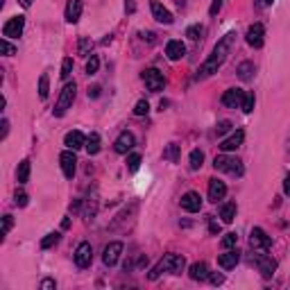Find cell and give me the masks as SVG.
I'll list each match as a JSON object with an SVG mask.
<instances>
[{
  "instance_id": "cell-28",
  "label": "cell",
  "mask_w": 290,
  "mask_h": 290,
  "mask_svg": "<svg viewBox=\"0 0 290 290\" xmlns=\"http://www.w3.org/2000/svg\"><path fill=\"white\" fill-rule=\"evenodd\" d=\"M86 150H89V154H97L100 152V136L97 134H91L89 139H86Z\"/></svg>"
},
{
  "instance_id": "cell-40",
  "label": "cell",
  "mask_w": 290,
  "mask_h": 290,
  "mask_svg": "<svg viewBox=\"0 0 290 290\" xmlns=\"http://www.w3.org/2000/svg\"><path fill=\"white\" fill-rule=\"evenodd\" d=\"M215 129H218V134H227V132H229V129H231V123H229V120H222V123H218V127H215Z\"/></svg>"
},
{
  "instance_id": "cell-47",
  "label": "cell",
  "mask_w": 290,
  "mask_h": 290,
  "mask_svg": "<svg viewBox=\"0 0 290 290\" xmlns=\"http://www.w3.org/2000/svg\"><path fill=\"white\" fill-rule=\"evenodd\" d=\"M0 127H2V132H0V139H5L7 132H9V123H7V120H2V125H0Z\"/></svg>"
},
{
  "instance_id": "cell-41",
  "label": "cell",
  "mask_w": 290,
  "mask_h": 290,
  "mask_svg": "<svg viewBox=\"0 0 290 290\" xmlns=\"http://www.w3.org/2000/svg\"><path fill=\"white\" fill-rule=\"evenodd\" d=\"M9 229H11V215H5V218H2V236H7Z\"/></svg>"
},
{
  "instance_id": "cell-52",
  "label": "cell",
  "mask_w": 290,
  "mask_h": 290,
  "mask_svg": "<svg viewBox=\"0 0 290 290\" xmlns=\"http://www.w3.org/2000/svg\"><path fill=\"white\" fill-rule=\"evenodd\" d=\"M80 204H82L80 199H75V202H73V204H70V211H80Z\"/></svg>"
},
{
  "instance_id": "cell-9",
  "label": "cell",
  "mask_w": 290,
  "mask_h": 290,
  "mask_svg": "<svg viewBox=\"0 0 290 290\" xmlns=\"http://www.w3.org/2000/svg\"><path fill=\"white\" fill-rule=\"evenodd\" d=\"M120 254H123V242H109L107 247H104V254H102V261H104V265H116L118 263V258H120Z\"/></svg>"
},
{
  "instance_id": "cell-13",
  "label": "cell",
  "mask_w": 290,
  "mask_h": 290,
  "mask_svg": "<svg viewBox=\"0 0 290 290\" xmlns=\"http://www.w3.org/2000/svg\"><path fill=\"white\" fill-rule=\"evenodd\" d=\"M263 37H265V27L261 25V23H254L252 27L247 30V43L252 46V48H261L263 46Z\"/></svg>"
},
{
  "instance_id": "cell-31",
  "label": "cell",
  "mask_w": 290,
  "mask_h": 290,
  "mask_svg": "<svg viewBox=\"0 0 290 290\" xmlns=\"http://www.w3.org/2000/svg\"><path fill=\"white\" fill-rule=\"evenodd\" d=\"M57 242H59V234H57V231H54V234H48V236L41 241V249H50L52 245H57Z\"/></svg>"
},
{
  "instance_id": "cell-24",
  "label": "cell",
  "mask_w": 290,
  "mask_h": 290,
  "mask_svg": "<svg viewBox=\"0 0 290 290\" xmlns=\"http://www.w3.org/2000/svg\"><path fill=\"white\" fill-rule=\"evenodd\" d=\"M188 274H191V279H195V281H204L206 277H209V268H206V263H193L191 270H188Z\"/></svg>"
},
{
  "instance_id": "cell-4",
  "label": "cell",
  "mask_w": 290,
  "mask_h": 290,
  "mask_svg": "<svg viewBox=\"0 0 290 290\" xmlns=\"http://www.w3.org/2000/svg\"><path fill=\"white\" fill-rule=\"evenodd\" d=\"M75 91H77L75 82H70V84H66L64 89H61V96H59V100H57V104H54V116H57V118H61V116L68 111V107L73 104V100H75Z\"/></svg>"
},
{
  "instance_id": "cell-37",
  "label": "cell",
  "mask_w": 290,
  "mask_h": 290,
  "mask_svg": "<svg viewBox=\"0 0 290 290\" xmlns=\"http://www.w3.org/2000/svg\"><path fill=\"white\" fill-rule=\"evenodd\" d=\"M70 70H73V59H70V57H66V59L61 61V73H59V75L66 80V77L70 75Z\"/></svg>"
},
{
  "instance_id": "cell-23",
  "label": "cell",
  "mask_w": 290,
  "mask_h": 290,
  "mask_svg": "<svg viewBox=\"0 0 290 290\" xmlns=\"http://www.w3.org/2000/svg\"><path fill=\"white\" fill-rule=\"evenodd\" d=\"M236 202H225V204L220 206V218L225 225H231L234 222V218H236Z\"/></svg>"
},
{
  "instance_id": "cell-34",
  "label": "cell",
  "mask_w": 290,
  "mask_h": 290,
  "mask_svg": "<svg viewBox=\"0 0 290 290\" xmlns=\"http://www.w3.org/2000/svg\"><path fill=\"white\" fill-rule=\"evenodd\" d=\"M236 242H238V236H236V234H225V238H222V247H225V249H231V247H236Z\"/></svg>"
},
{
  "instance_id": "cell-19",
  "label": "cell",
  "mask_w": 290,
  "mask_h": 290,
  "mask_svg": "<svg viewBox=\"0 0 290 290\" xmlns=\"http://www.w3.org/2000/svg\"><path fill=\"white\" fill-rule=\"evenodd\" d=\"M166 54H168V59L179 61L184 54H186V46H184L182 41H177V39H172V41H168V46H166Z\"/></svg>"
},
{
  "instance_id": "cell-14",
  "label": "cell",
  "mask_w": 290,
  "mask_h": 290,
  "mask_svg": "<svg viewBox=\"0 0 290 290\" xmlns=\"http://www.w3.org/2000/svg\"><path fill=\"white\" fill-rule=\"evenodd\" d=\"M242 139H245V132H242V129H236V132H234L229 139H225V141L220 143V150H222V152H234V150H238V147L242 145Z\"/></svg>"
},
{
  "instance_id": "cell-33",
  "label": "cell",
  "mask_w": 290,
  "mask_h": 290,
  "mask_svg": "<svg viewBox=\"0 0 290 290\" xmlns=\"http://www.w3.org/2000/svg\"><path fill=\"white\" fill-rule=\"evenodd\" d=\"M139 166H141V154H136V152H134V154H129L127 156V168H129V170L136 172V170H139Z\"/></svg>"
},
{
  "instance_id": "cell-5",
  "label": "cell",
  "mask_w": 290,
  "mask_h": 290,
  "mask_svg": "<svg viewBox=\"0 0 290 290\" xmlns=\"http://www.w3.org/2000/svg\"><path fill=\"white\" fill-rule=\"evenodd\" d=\"M143 82L147 86V91L152 93H159L163 91V86H166V80H163V73H159L156 68H147L143 73Z\"/></svg>"
},
{
  "instance_id": "cell-46",
  "label": "cell",
  "mask_w": 290,
  "mask_h": 290,
  "mask_svg": "<svg viewBox=\"0 0 290 290\" xmlns=\"http://www.w3.org/2000/svg\"><path fill=\"white\" fill-rule=\"evenodd\" d=\"M41 288H43V290H50V288H57V284H54L52 279H46V281L41 284Z\"/></svg>"
},
{
  "instance_id": "cell-48",
  "label": "cell",
  "mask_w": 290,
  "mask_h": 290,
  "mask_svg": "<svg viewBox=\"0 0 290 290\" xmlns=\"http://www.w3.org/2000/svg\"><path fill=\"white\" fill-rule=\"evenodd\" d=\"M284 191H286V195H290V172L286 175V179H284Z\"/></svg>"
},
{
  "instance_id": "cell-32",
  "label": "cell",
  "mask_w": 290,
  "mask_h": 290,
  "mask_svg": "<svg viewBox=\"0 0 290 290\" xmlns=\"http://www.w3.org/2000/svg\"><path fill=\"white\" fill-rule=\"evenodd\" d=\"M202 34H204V27L202 25H191L186 30V37L193 39V41H197V39H202Z\"/></svg>"
},
{
  "instance_id": "cell-10",
  "label": "cell",
  "mask_w": 290,
  "mask_h": 290,
  "mask_svg": "<svg viewBox=\"0 0 290 290\" xmlns=\"http://www.w3.org/2000/svg\"><path fill=\"white\" fill-rule=\"evenodd\" d=\"M91 258H93V249L89 242H80L75 249V263L77 268H89L91 265Z\"/></svg>"
},
{
  "instance_id": "cell-6",
  "label": "cell",
  "mask_w": 290,
  "mask_h": 290,
  "mask_svg": "<svg viewBox=\"0 0 290 290\" xmlns=\"http://www.w3.org/2000/svg\"><path fill=\"white\" fill-rule=\"evenodd\" d=\"M59 163H61V170H64L66 179H73V177H75V170H77V156H75V150L61 152Z\"/></svg>"
},
{
  "instance_id": "cell-38",
  "label": "cell",
  "mask_w": 290,
  "mask_h": 290,
  "mask_svg": "<svg viewBox=\"0 0 290 290\" xmlns=\"http://www.w3.org/2000/svg\"><path fill=\"white\" fill-rule=\"evenodd\" d=\"M0 48H2V54H5V57H11V54L16 52V48H14L7 39H2V41H0Z\"/></svg>"
},
{
  "instance_id": "cell-1",
  "label": "cell",
  "mask_w": 290,
  "mask_h": 290,
  "mask_svg": "<svg viewBox=\"0 0 290 290\" xmlns=\"http://www.w3.org/2000/svg\"><path fill=\"white\" fill-rule=\"evenodd\" d=\"M234 41H236V32H227L225 37L220 39V41L215 43V48H213V52H211V57H209V59H206L202 66H199L197 80H204V77H209V75H213V73H218V68L225 64L227 54L231 52V46H234Z\"/></svg>"
},
{
  "instance_id": "cell-35",
  "label": "cell",
  "mask_w": 290,
  "mask_h": 290,
  "mask_svg": "<svg viewBox=\"0 0 290 290\" xmlns=\"http://www.w3.org/2000/svg\"><path fill=\"white\" fill-rule=\"evenodd\" d=\"M39 96H41V100L48 97V75H41V80H39Z\"/></svg>"
},
{
  "instance_id": "cell-36",
  "label": "cell",
  "mask_w": 290,
  "mask_h": 290,
  "mask_svg": "<svg viewBox=\"0 0 290 290\" xmlns=\"http://www.w3.org/2000/svg\"><path fill=\"white\" fill-rule=\"evenodd\" d=\"M97 68H100V59L93 54L91 59L86 61V73H89V75H93V73H97Z\"/></svg>"
},
{
  "instance_id": "cell-25",
  "label": "cell",
  "mask_w": 290,
  "mask_h": 290,
  "mask_svg": "<svg viewBox=\"0 0 290 290\" xmlns=\"http://www.w3.org/2000/svg\"><path fill=\"white\" fill-rule=\"evenodd\" d=\"M202 163H204V152H202V150H193V152H191V156H188V166H191V170H199V168H202Z\"/></svg>"
},
{
  "instance_id": "cell-44",
  "label": "cell",
  "mask_w": 290,
  "mask_h": 290,
  "mask_svg": "<svg viewBox=\"0 0 290 290\" xmlns=\"http://www.w3.org/2000/svg\"><path fill=\"white\" fill-rule=\"evenodd\" d=\"M27 204V195L25 193H16V206H25Z\"/></svg>"
},
{
  "instance_id": "cell-17",
  "label": "cell",
  "mask_w": 290,
  "mask_h": 290,
  "mask_svg": "<svg viewBox=\"0 0 290 290\" xmlns=\"http://www.w3.org/2000/svg\"><path fill=\"white\" fill-rule=\"evenodd\" d=\"M225 195H227V186H225V182H220V179H211L209 182V199L211 202H220V199H225Z\"/></svg>"
},
{
  "instance_id": "cell-29",
  "label": "cell",
  "mask_w": 290,
  "mask_h": 290,
  "mask_svg": "<svg viewBox=\"0 0 290 290\" xmlns=\"http://www.w3.org/2000/svg\"><path fill=\"white\" fill-rule=\"evenodd\" d=\"M163 159H168V161H177L179 159V145L170 143L166 147V152H163Z\"/></svg>"
},
{
  "instance_id": "cell-43",
  "label": "cell",
  "mask_w": 290,
  "mask_h": 290,
  "mask_svg": "<svg viewBox=\"0 0 290 290\" xmlns=\"http://www.w3.org/2000/svg\"><path fill=\"white\" fill-rule=\"evenodd\" d=\"M220 7H222V0H213V2H211V9H209V14H211V16H215V14L220 11Z\"/></svg>"
},
{
  "instance_id": "cell-51",
  "label": "cell",
  "mask_w": 290,
  "mask_h": 290,
  "mask_svg": "<svg viewBox=\"0 0 290 290\" xmlns=\"http://www.w3.org/2000/svg\"><path fill=\"white\" fill-rule=\"evenodd\" d=\"M100 96V86H93V89H89V97H97Z\"/></svg>"
},
{
  "instance_id": "cell-16",
  "label": "cell",
  "mask_w": 290,
  "mask_h": 290,
  "mask_svg": "<svg viewBox=\"0 0 290 290\" xmlns=\"http://www.w3.org/2000/svg\"><path fill=\"white\" fill-rule=\"evenodd\" d=\"M242 96H245L242 89H229V91H225V96H222V104L229 109H236V107H241Z\"/></svg>"
},
{
  "instance_id": "cell-7",
  "label": "cell",
  "mask_w": 290,
  "mask_h": 290,
  "mask_svg": "<svg viewBox=\"0 0 290 290\" xmlns=\"http://www.w3.org/2000/svg\"><path fill=\"white\" fill-rule=\"evenodd\" d=\"M23 25H25V18L23 16H14L2 25V37L5 39H18L23 34Z\"/></svg>"
},
{
  "instance_id": "cell-42",
  "label": "cell",
  "mask_w": 290,
  "mask_h": 290,
  "mask_svg": "<svg viewBox=\"0 0 290 290\" xmlns=\"http://www.w3.org/2000/svg\"><path fill=\"white\" fill-rule=\"evenodd\" d=\"M89 50H91V41H89V39H82L80 41V54H86Z\"/></svg>"
},
{
  "instance_id": "cell-50",
  "label": "cell",
  "mask_w": 290,
  "mask_h": 290,
  "mask_svg": "<svg viewBox=\"0 0 290 290\" xmlns=\"http://www.w3.org/2000/svg\"><path fill=\"white\" fill-rule=\"evenodd\" d=\"M270 2H272V0H254V5H256L258 9H263L265 5H270Z\"/></svg>"
},
{
  "instance_id": "cell-49",
  "label": "cell",
  "mask_w": 290,
  "mask_h": 290,
  "mask_svg": "<svg viewBox=\"0 0 290 290\" xmlns=\"http://www.w3.org/2000/svg\"><path fill=\"white\" fill-rule=\"evenodd\" d=\"M209 229H211V234H218V231H220V225H218L215 220H211L209 222Z\"/></svg>"
},
{
  "instance_id": "cell-18",
  "label": "cell",
  "mask_w": 290,
  "mask_h": 290,
  "mask_svg": "<svg viewBox=\"0 0 290 290\" xmlns=\"http://www.w3.org/2000/svg\"><path fill=\"white\" fill-rule=\"evenodd\" d=\"M150 9H152V16L156 18L159 23H163V25H170L175 18H172V14L166 9V7L161 5V2H156V0H152V5H150Z\"/></svg>"
},
{
  "instance_id": "cell-11",
  "label": "cell",
  "mask_w": 290,
  "mask_h": 290,
  "mask_svg": "<svg viewBox=\"0 0 290 290\" xmlns=\"http://www.w3.org/2000/svg\"><path fill=\"white\" fill-rule=\"evenodd\" d=\"M254 263H256V268L261 270V274L265 279H270L274 274V270H277V263L270 256H263V254H254Z\"/></svg>"
},
{
  "instance_id": "cell-2",
  "label": "cell",
  "mask_w": 290,
  "mask_h": 290,
  "mask_svg": "<svg viewBox=\"0 0 290 290\" xmlns=\"http://www.w3.org/2000/svg\"><path fill=\"white\" fill-rule=\"evenodd\" d=\"M184 265H186L184 256H179V254H166V256H163L161 261H159V265H156V268L150 272V279H156V277H159V272L182 274Z\"/></svg>"
},
{
  "instance_id": "cell-45",
  "label": "cell",
  "mask_w": 290,
  "mask_h": 290,
  "mask_svg": "<svg viewBox=\"0 0 290 290\" xmlns=\"http://www.w3.org/2000/svg\"><path fill=\"white\" fill-rule=\"evenodd\" d=\"M222 281H225V277L222 274H211V284H215V286H220Z\"/></svg>"
},
{
  "instance_id": "cell-26",
  "label": "cell",
  "mask_w": 290,
  "mask_h": 290,
  "mask_svg": "<svg viewBox=\"0 0 290 290\" xmlns=\"http://www.w3.org/2000/svg\"><path fill=\"white\" fill-rule=\"evenodd\" d=\"M16 179H18V184H25L27 179H30V161H21L18 163V170H16Z\"/></svg>"
},
{
  "instance_id": "cell-22",
  "label": "cell",
  "mask_w": 290,
  "mask_h": 290,
  "mask_svg": "<svg viewBox=\"0 0 290 290\" xmlns=\"http://www.w3.org/2000/svg\"><path fill=\"white\" fill-rule=\"evenodd\" d=\"M64 143H66V147H68V150H80V147H84V145H86V139H84V134H82V132H68V134H66V139H64Z\"/></svg>"
},
{
  "instance_id": "cell-30",
  "label": "cell",
  "mask_w": 290,
  "mask_h": 290,
  "mask_svg": "<svg viewBox=\"0 0 290 290\" xmlns=\"http://www.w3.org/2000/svg\"><path fill=\"white\" fill-rule=\"evenodd\" d=\"M241 109L245 113H249L254 109V93H249V91H245V96H242V102H241Z\"/></svg>"
},
{
  "instance_id": "cell-27",
  "label": "cell",
  "mask_w": 290,
  "mask_h": 290,
  "mask_svg": "<svg viewBox=\"0 0 290 290\" xmlns=\"http://www.w3.org/2000/svg\"><path fill=\"white\" fill-rule=\"evenodd\" d=\"M252 75H254V64L252 61H245V64H241L238 66V77H241V80H252Z\"/></svg>"
},
{
  "instance_id": "cell-20",
  "label": "cell",
  "mask_w": 290,
  "mask_h": 290,
  "mask_svg": "<svg viewBox=\"0 0 290 290\" xmlns=\"http://www.w3.org/2000/svg\"><path fill=\"white\" fill-rule=\"evenodd\" d=\"M82 0H68V5H66V21L68 23H77L82 16Z\"/></svg>"
},
{
  "instance_id": "cell-53",
  "label": "cell",
  "mask_w": 290,
  "mask_h": 290,
  "mask_svg": "<svg viewBox=\"0 0 290 290\" xmlns=\"http://www.w3.org/2000/svg\"><path fill=\"white\" fill-rule=\"evenodd\" d=\"M21 2H23L25 7H30V2H32V0H21Z\"/></svg>"
},
{
  "instance_id": "cell-12",
  "label": "cell",
  "mask_w": 290,
  "mask_h": 290,
  "mask_svg": "<svg viewBox=\"0 0 290 290\" xmlns=\"http://www.w3.org/2000/svg\"><path fill=\"white\" fill-rule=\"evenodd\" d=\"M182 209L188 211V213H197V211L202 209V197H199V193L188 191V193L182 197Z\"/></svg>"
},
{
  "instance_id": "cell-21",
  "label": "cell",
  "mask_w": 290,
  "mask_h": 290,
  "mask_svg": "<svg viewBox=\"0 0 290 290\" xmlns=\"http://www.w3.org/2000/svg\"><path fill=\"white\" fill-rule=\"evenodd\" d=\"M238 258H241V254H238L236 249H227L225 254H220V258H218V265H220V268H225V270H231V268H236Z\"/></svg>"
},
{
  "instance_id": "cell-8",
  "label": "cell",
  "mask_w": 290,
  "mask_h": 290,
  "mask_svg": "<svg viewBox=\"0 0 290 290\" xmlns=\"http://www.w3.org/2000/svg\"><path fill=\"white\" fill-rule=\"evenodd\" d=\"M249 245H252L254 249H270V245H272V241H270V236L265 234L261 227H256V229H252V236H249Z\"/></svg>"
},
{
  "instance_id": "cell-15",
  "label": "cell",
  "mask_w": 290,
  "mask_h": 290,
  "mask_svg": "<svg viewBox=\"0 0 290 290\" xmlns=\"http://www.w3.org/2000/svg\"><path fill=\"white\" fill-rule=\"evenodd\" d=\"M132 147H134V134H132V132H123V134L116 139V143H113V150L118 152V154H127Z\"/></svg>"
},
{
  "instance_id": "cell-39",
  "label": "cell",
  "mask_w": 290,
  "mask_h": 290,
  "mask_svg": "<svg viewBox=\"0 0 290 290\" xmlns=\"http://www.w3.org/2000/svg\"><path fill=\"white\" fill-rule=\"evenodd\" d=\"M147 111H150V104L145 102V100H139V102H136V107H134V113H136V116H145Z\"/></svg>"
},
{
  "instance_id": "cell-3",
  "label": "cell",
  "mask_w": 290,
  "mask_h": 290,
  "mask_svg": "<svg viewBox=\"0 0 290 290\" xmlns=\"http://www.w3.org/2000/svg\"><path fill=\"white\" fill-rule=\"evenodd\" d=\"M213 166H215V170L227 172V175H234V177H241L242 175V163H241V159H236V156H229V154L215 156Z\"/></svg>"
}]
</instances>
